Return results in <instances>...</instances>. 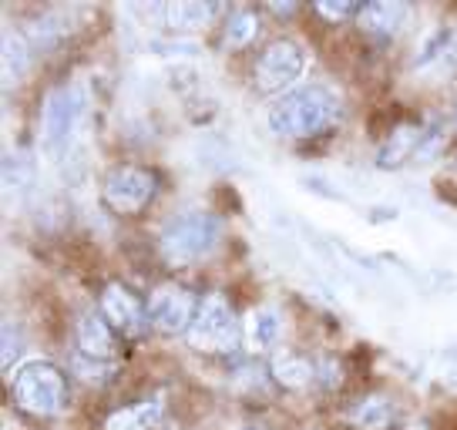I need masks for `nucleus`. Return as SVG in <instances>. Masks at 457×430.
Here are the masks:
<instances>
[{
	"label": "nucleus",
	"mask_w": 457,
	"mask_h": 430,
	"mask_svg": "<svg viewBox=\"0 0 457 430\" xmlns=\"http://www.w3.org/2000/svg\"><path fill=\"white\" fill-rule=\"evenodd\" d=\"M337 118H340V98L327 87L306 85L272 101L266 121H270L272 135H279V138H310V135L327 131Z\"/></svg>",
	"instance_id": "nucleus-1"
},
{
	"label": "nucleus",
	"mask_w": 457,
	"mask_h": 430,
	"mask_svg": "<svg viewBox=\"0 0 457 430\" xmlns=\"http://www.w3.org/2000/svg\"><path fill=\"white\" fill-rule=\"evenodd\" d=\"M14 401L34 417H54L68 407L64 373L47 360H30L14 373Z\"/></svg>",
	"instance_id": "nucleus-2"
},
{
	"label": "nucleus",
	"mask_w": 457,
	"mask_h": 430,
	"mask_svg": "<svg viewBox=\"0 0 457 430\" xmlns=\"http://www.w3.org/2000/svg\"><path fill=\"white\" fill-rule=\"evenodd\" d=\"M219 243V226L212 215L205 212H186L171 219L162 232V256L169 266H192L205 259Z\"/></svg>",
	"instance_id": "nucleus-3"
},
{
	"label": "nucleus",
	"mask_w": 457,
	"mask_h": 430,
	"mask_svg": "<svg viewBox=\"0 0 457 430\" xmlns=\"http://www.w3.org/2000/svg\"><path fill=\"white\" fill-rule=\"evenodd\" d=\"M186 336L202 353H228L239 343V319L232 313V306L219 293H212L199 302V313H195Z\"/></svg>",
	"instance_id": "nucleus-4"
},
{
	"label": "nucleus",
	"mask_w": 457,
	"mask_h": 430,
	"mask_svg": "<svg viewBox=\"0 0 457 430\" xmlns=\"http://www.w3.org/2000/svg\"><path fill=\"white\" fill-rule=\"evenodd\" d=\"M81 108H85V101L74 85H61L47 95L44 101V152L51 158L68 155Z\"/></svg>",
	"instance_id": "nucleus-5"
},
{
	"label": "nucleus",
	"mask_w": 457,
	"mask_h": 430,
	"mask_svg": "<svg viewBox=\"0 0 457 430\" xmlns=\"http://www.w3.org/2000/svg\"><path fill=\"white\" fill-rule=\"evenodd\" d=\"M101 199L118 215L142 212L145 205L155 199V175L148 169H135V165L112 169L104 186H101Z\"/></svg>",
	"instance_id": "nucleus-6"
},
{
	"label": "nucleus",
	"mask_w": 457,
	"mask_h": 430,
	"mask_svg": "<svg viewBox=\"0 0 457 430\" xmlns=\"http://www.w3.org/2000/svg\"><path fill=\"white\" fill-rule=\"evenodd\" d=\"M303 68H306V54H303V47L296 41H272L266 51H262V58L256 64V87L259 91H283L289 87L293 81H300Z\"/></svg>",
	"instance_id": "nucleus-7"
},
{
	"label": "nucleus",
	"mask_w": 457,
	"mask_h": 430,
	"mask_svg": "<svg viewBox=\"0 0 457 430\" xmlns=\"http://www.w3.org/2000/svg\"><path fill=\"white\" fill-rule=\"evenodd\" d=\"M195 313H199L195 296H192L186 286H175V283L158 286L155 293H152V300H148V319H152V327H158V330L169 333V336L188 333Z\"/></svg>",
	"instance_id": "nucleus-8"
},
{
	"label": "nucleus",
	"mask_w": 457,
	"mask_h": 430,
	"mask_svg": "<svg viewBox=\"0 0 457 430\" xmlns=\"http://www.w3.org/2000/svg\"><path fill=\"white\" fill-rule=\"evenodd\" d=\"M101 316L121 336H142L148 330V306L125 283H108L101 293Z\"/></svg>",
	"instance_id": "nucleus-9"
},
{
	"label": "nucleus",
	"mask_w": 457,
	"mask_h": 430,
	"mask_svg": "<svg viewBox=\"0 0 457 430\" xmlns=\"http://www.w3.org/2000/svg\"><path fill=\"white\" fill-rule=\"evenodd\" d=\"M407 17H411L407 4H400V0H373V4L360 7L357 24L367 34H397Z\"/></svg>",
	"instance_id": "nucleus-10"
},
{
	"label": "nucleus",
	"mask_w": 457,
	"mask_h": 430,
	"mask_svg": "<svg viewBox=\"0 0 457 430\" xmlns=\"http://www.w3.org/2000/svg\"><path fill=\"white\" fill-rule=\"evenodd\" d=\"M78 346H81L85 357L112 360L114 357L112 323L101 313H81V319H78Z\"/></svg>",
	"instance_id": "nucleus-11"
},
{
	"label": "nucleus",
	"mask_w": 457,
	"mask_h": 430,
	"mask_svg": "<svg viewBox=\"0 0 457 430\" xmlns=\"http://www.w3.org/2000/svg\"><path fill=\"white\" fill-rule=\"evenodd\" d=\"M165 410L162 397H152V401H138L131 407H121L114 410L108 420H104V430H152L158 424V417Z\"/></svg>",
	"instance_id": "nucleus-12"
},
{
	"label": "nucleus",
	"mask_w": 457,
	"mask_h": 430,
	"mask_svg": "<svg viewBox=\"0 0 457 430\" xmlns=\"http://www.w3.org/2000/svg\"><path fill=\"white\" fill-rule=\"evenodd\" d=\"M165 24L175 30H199L215 17V4H202V0H171L162 7Z\"/></svg>",
	"instance_id": "nucleus-13"
},
{
	"label": "nucleus",
	"mask_w": 457,
	"mask_h": 430,
	"mask_svg": "<svg viewBox=\"0 0 457 430\" xmlns=\"http://www.w3.org/2000/svg\"><path fill=\"white\" fill-rule=\"evenodd\" d=\"M279 333H283V316L276 313L272 306H259L245 319V340H249L253 350H272Z\"/></svg>",
	"instance_id": "nucleus-14"
},
{
	"label": "nucleus",
	"mask_w": 457,
	"mask_h": 430,
	"mask_svg": "<svg viewBox=\"0 0 457 430\" xmlns=\"http://www.w3.org/2000/svg\"><path fill=\"white\" fill-rule=\"evenodd\" d=\"M272 376L289 390H303L313 384V363L310 360H303L300 353H289V350H279L276 357H272Z\"/></svg>",
	"instance_id": "nucleus-15"
},
{
	"label": "nucleus",
	"mask_w": 457,
	"mask_h": 430,
	"mask_svg": "<svg viewBox=\"0 0 457 430\" xmlns=\"http://www.w3.org/2000/svg\"><path fill=\"white\" fill-rule=\"evenodd\" d=\"M71 14L74 11H51V14H44L41 21H34L28 28L30 41H34V47H51V44H57L68 30H71Z\"/></svg>",
	"instance_id": "nucleus-16"
},
{
	"label": "nucleus",
	"mask_w": 457,
	"mask_h": 430,
	"mask_svg": "<svg viewBox=\"0 0 457 430\" xmlns=\"http://www.w3.org/2000/svg\"><path fill=\"white\" fill-rule=\"evenodd\" d=\"M417 142H420V131L417 128H397L394 135H390V142L384 145V152L377 155V165L380 169H397V165H403L407 158L417 152Z\"/></svg>",
	"instance_id": "nucleus-17"
},
{
	"label": "nucleus",
	"mask_w": 457,
	"mask_h": 430,
	"mask_svg": "<svg viewBox=\"0 0 457 430\" xmlns=\"http://www.w3.org/2000/svg\"><path fill=\"white\" fill-rule=\"evenodd\" d=\"M390 417H394V403L386 401V397H367V401H360L353 407V427L357 430H384L390 424Z\"/></svg>",
	"instance_id": "nucleus-18"
},
{
	"label": "nucleus",
	"mask_w": 457,
	"mask_h": 430,
	"mask_svg": "<svg viewBox=\"0 0 457 430\" xmlns=\"http://www.w3.org/2000/svg\"><path fill=\"white\" fill-rule=\"evenodd\" d=\"M256 34H259V17L253 11H236V14H228L222 41H226V47H245Z\"/></svg>",
	"instance_id": "nucleus-19"
},
{
	"label": "nucleus",
	"mask_w": 457,
	"mask_h": 430,
	"mask_svg": "<svg viewBox=\"0 0 457 430\" xmlns=\"http://www.w3.org/2000/svg\"><path fill=\"white\" fill-rule=\"evenodd\" d=\"M28 44L21 34H4V78L7 81H17L21 74L28 71Z\"/></svg>",
	"instance_id": "nucleus-20"
},
{
	"label": "nucleus",
	"mask_w": 457,
	"mask_h": 430,
	"mask_svg": "<svg viewBox=\"0 0 457 430\" xmlns=\"http://www.w3.org/2000/svg\"><path fill=\"white\" fill-rule=\"evenodd\" d=\"M447 41H451V34H444V30L430 34L428 44H424V51H420V58H417V68H424V64H430L434 58H441L444 47H447Z\"/></svg>",
	"instance_id": "nucleus-21"
},
{
	"label": "nucleus",
	"mask_w": 457,
	"mask_h": 430,
	"mask_svg": "<svg viewBox=\"0 0 457 430\" xmlns=\"http://www.w3.org/2000/svg\"><path fill=\"white\" fill-rule=\"evenodd\" d=\"M17 353H21V333L14 330V323H4V370H11Z\"/></svg>",
	"instance_id": "nucleus-22"
},
{
	"label": "nucleus",
	"mask_w": 457,
	"mask_h": 430,
	"mask_svg": "<svg viewBox=\"0 0 457 430\" xmlns=\"http://www.w3.org/2000/svg\"><path fill=\"white\" fill-rule=\"evenodd\" d=\"M316 11L323 17H329V21H343V17L350 14H360L357 4H316Z\"/></svg>",
	"instance_id": "nucleus-23"
},
{
	"label": "nucleus",
	"mask_w": 457,
	"mask_h": 430,
	"mask_svg": "<svg viewBox=\"0 0 457 430\" xmlns=\"http://www.w3.org/2000/svg\"><path fill=\"white\" fill-rule=\"evenodd\" d=\"M451 54H454V61H457V37H454V47H451Z\"/></svg>",
	"instance_id": "nucleus-24"
},
{
	"label": "nucleus",
	"mask_w": 457,
	"mask_h": 430,
	"mask_svg": "<svg viewBox=\"0 0 457 430\" xmlns=\"http://www.w3.org/2000/svg\"><path fill=\"white\" fill-rule=\"evenodd\" d=\"M245 430H262V427H245Z\"/></svg>",
	"instance_id": "nucleus-25"
}]
</instances>
